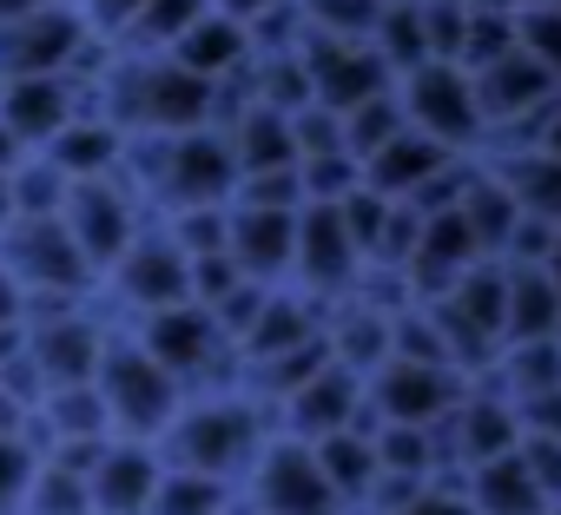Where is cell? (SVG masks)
<instances>
[{"mask_svg": "<svg viewBox=\"0 0 561 515\" xmlns=\"http://www.w3.org/2000/svg\"><path fill=\"white\" fill-rule=\"evenodd\" d=\"M515 449H522V462H528L541 502H561V436H522Z\"/></svg>", "mask_w": 561, "mask_h": 515, "instance_id": "cell-11", "label": "cell"}, {"mask_svg": "<svg viewBox=\"0 0 561 515\" xmlns=\"http://www.w3.org/2000/svg\"><path fill=\"white\" fill-rule=\"evenodd\" d=\"M462 495H469L476 515H541L548 508L541 489H535V476H528V462H522V449H502L489 462H469L462 469Z\"/></svg>", "mask_w": 561, "mask_h": 515, "instance_id": "cell-5", "label": "cell"}, {"mask_svg": "<svg viewBox=\"0 0 561 515\" xmlns=\"http://www.w3.org/2000/svg\"><path fill=\"white\" fill-rule=\"evenodd\" d=\"M508 8H548V0H508Z\"/></svg>", "mask_w": 561, "mask_h": 515, "instance_id": "cell-14", "label": "cell"}, {"mask_svg": "<svg viewBox=\"0 0 561 515\" xmlns=\"http://www.w3.org/2000/svg\"><path fill=\"white\" fill-rule=\"evenodd\" d=\"M482 159L502 172V185L515 192L522 211L561 225V159L554 152H541V146H502V152H482Z\"/></svg>", "mask_w": 561, "mask_h": 515, "instance_id": "cell-6", "label": "cell"}, {"mask_svg": "<svg viewBox=\"0 0 561 515\" xmlns=\"http://www.w3.org/2000/svg\"><path fill=\"white\" fill-rule=\"evenodd\" d=\"M508 47H515V8H469V27H462V54H456V67L476 73V67L502 60Z\"/></svg>", "mask_w": 561, "mask_h": 515, "instance_id": "cell-9", "label": "cell"}, {"mask_svg": "<svg viewBox=\"0 0 561 515\" xmlns=\"http://www.w3.org/2000/svg\"><path fill=\"white\" fill-rule=\"evenodd\" d=\"M554 8H561V0H554Z\"/></svg>", "mask_w": 561, "mask_h": 515, "instance_id": "cell-16", "label": "cell"}, {"mask_svg": "<svg viewBox=\"0 0 561 515\" xmlns=\"http://www.w3.org/2000/svg\"><path fill=\"white\" fill-rule=\"evenodd\" d=\"M397 100H403V119L423 139H436L449 152H482L489 146V119L476 106V80L456 60H423L416 73L397 80Z\"/></svg>", "mask_w": 561, "mask_h": 515, "instance_id": "cell-1", "label": "cell"}, {"mask_svg": "<svg viewBox=\"0 0 561 515\" xmlns=\"http://www.w3.org/2000/svg\"><path fill=\"white\" fill-rule=\"evenodd\" d=\"M449 159H462V152H449V146L423 139L416 126H403L383 152H370V159H364V185H370V192H383V198H403V205H410V198H416L443 165H449Z\"/></svg>", "mask_w": 561, "mask_h": 515, "instance_id": "cell-4", "label": "cell"}, {"mask_svg": "<svg viewBox=\"0 0 561 515\" xmlns=\"http://www.w3.org/2000/svg\"><path fill=\"white\" fill-rule=\"evenodd\" d=\"M436 430H443V456H449V469L489 462V456H502V449L522 443V416H515V403H508L495 384H476V377H469V390L456 397V410H449Z\"/></svg>", "mask_w": 561, "mask_h": 515, "instance_id": "cell-3", "label": "cell"}, {"mask_svg": "<svg viewBox=\"0 0 561 515\" xmlns=\"http://www.w3.org/2000/svg\"><path fill=\"white\" fill-rule=\"evenodd\" d=\"M541 272H548V285L561 291V225H554V244H548V258H541Z\"/></svg>", "mask_w": 561, "mask_h": 515, "instance_id": "cell-13", "label": "cell"}, {"mask_svg": "<svg viewBox=\"0 0 561 515\" xmlns=\"http://www.w3.org/2000/svg\"><path fill=\"white\" fill-rule=\"evenodd\" d=\"M561 331V291L548 285L541 265H508V298H502V344L554 337Z\"/></svg>", "mask_w": 561, "mask_h": 515, "instance_id": "cell-7", "label": "cell"}, {"mask_svg": "<svg viewBox=\"0 0 561 515\" xmlns=\"http://www.w3.org/2000/svg\"><path fill=\"white\" fill-rule=\"evenodd\" d=\"M515 47L528 60H541V73L561 87V8H515Z\"/></svg>", "mask_w": 561, "mask_h": 515, "instance_id": "cell-10", "label": "cell"}, {"mask_svg": "<svg viewBox=\"0 0 561 515\" xmlns=\"http://www.w3.org/2000/svg\"><path fill=\"white\" fill-rule=\"evenodd\" d=\"M522 146H541V152H554V159H561V93L535 113V126H528V139H522Z\"/></svg>", "mask_w": 561, "mask_h": 515, "instance_id": "cell-12", "label": "cell"}, {"mask_svg": "<svg viewBox=\"0 0 561 515\" xmlns=\"http://www.w3.org/2000/svg\"><path fill=\"white\" fill-rule=\"evenodd\" d=\"M541 515H561V502H548V508H541Z\"/></svg>", "mask_w": 561, "mask_h": 515, "instance_id": "cell-15", "label": "cell"}, {"mask_svg": "<svg viewBox=\"0 0 561 515\" xmlns=\"http://www.w3.org/2000/svg\"><path fill=\"white\" fill-rule=\"evenodd\" d=\"M403 126H410V119H403L397 87H390V93H377V100H364V106H351V113H344V152L364 165V159H370V152H383Z\"/></svg>", "mask_w": 561, "mask_h": 515, "instance_id": "cell-8", "label": "cell"}, {"mask_svg": "<svg viewBox=\"0 0 561 515\" xmlns=\"http://www.w3.org/2000/svg\"><path fill=\"white\" fill-rule=\"evenodd\" d=\"M462 390H469V370H456V364H403V357H390L364 384V397L377 403L383 423H423V430H436L456 410Z\"/></svg>", "mask_w": 561, "mask_h": 515, "instance_id": "cell-2", "label": "cell"}, {"mask_svg": "<svg viewBox=\"0 0 561 515\" xmlns=\"http://www.w3.org/2000/svg\"><path fill=\"white\" fill-rule=\"evenodd\" d=\"M554 337H561V331H554Z\"/></svg>", "mask_w": 561, "mask_h": 515, "instance_id": "cell-17", "label": "cell"}]
</instances>
